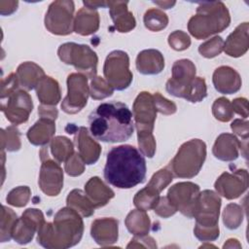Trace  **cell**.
Returning <instances> with one entry per match:
<instances>
[{
    "mask_svg": "<svg viewBox=\"0 0 249 249\" xmlns=\"http://www.w3.org/2000/svg\"><path fill=\"white\" fill-rule=\"evenodd\" d=\"M90 134L102 142L117 143L130 138L134 130L132 113L122 102L99 104L89 116Z\"/></svg>",
    "mask_w": 249,
    "mask_h": 249,
    "instance_id": "6da1fadb",
    "label": "cell"
},
{
    "mask_svg": "<svg viewBox=\"0 0 249 249\" xmlns=\"http://www.w3.org/2000/svg\"><path fill=\"white\" fill-rule=\"evenodd\" d=\"M144 155L132 145L113 147L107 154L104 178L110 185L119 189H131L146 178Z\"/></svg>",
    "mask_w": 249,
    "mask_h": 249,
    "instance_id": "7a4b0ae2",
    "label": "cell"
},
{
    "mask_svg": "<svg viewBox=\"0 0 249 249\" xmlns=\"http://www.w3.org/2000/svg\"><path fill=\"white\" fill-rule=\"evenodd\" d=\"M84 231L80 214L71 207L61 208L53 223H44L38 231L37 242L45 248H68L80 242Z\"/></svg>",
    "mask_w": 249,
    "mask_h": 249,
    "instance_id": "3957f363",
    "label": "cell"
},
{
    "mask_svg": "<svg viewBox=\"0 0 249 249\" xmlns=\"http://www.w3.org/2000/svg\"><path fill=\"white\" fill-rule=\"evenodd\" d=\"M230 22L229 11L222 2L202 3L196 9V15L189 20L188 28L190 33L199 40L222 32Z\"/></svg>",
    "mask_w": 249,
    "mask_h": 249,
    "instance_id": "277c9868",
    "label": "cell"
},
{
    "mask_svg": "<svg viewBox=\"0 0 249 249\" xmlns=\"http://www.w3.org/2000/svg\"><path fill=\"white\" fill-rule=\"evenodd\" d=\"M221 198L212 191L199 193L194 217L196 218L195 235L201 241L215 240L219 236V210Z\"/></svg>",
    "mask_w": 249,
    "mask_h": 249,
    "instance_id": "5b68a950",
    "label": "cell"
},
{
    "mask_svg": "<svg viewBox=\"0 0 249 249\" xmlns=\"http://www.w3.org/2000/svg\"><path fill=\"white\" fill-rule=\"evenodd\" d=\"M19 84L16 73H12L6 80H2L1 110L7 120L15 124L28 120L33 104L30 95L21 89H18Z\"/></svg>",
    "mask_w": 249,
    "mask_h": 249,
    "instance_id": "8992f818",
    "label": "cell"
},
{
    "mask_svg": "<svg viewBox=\"0 0 249 249\" xmlns=\"http://www.w3.org/2000/svg\"><path fill=\"white\" fill-rule=\"evenodd\" d=\"M206 157V145L199 139L184 143L168 167L176 177L193 178L200 170Z\"/></svg>",
    "mask_w": 249,
    "mask_h": 249,
    "instance_id": "52a82bcc",
    "label": "cell"
},
{
    "mask_svg": "<svg viewBox=\"0 0 249 249\" xmlns=\"http://www.w3.org/2000/svg\"><path fill=\"white\" fill-rule=\"evenodd\" d=\"M57 53L64 63L74 65L77 70L86 73L89 78L95 77L97 56L89 46L65 43L59 46Z\"/></svg>",
    "mask_w": 249,
    "mask_h": 249,
    "instance_id": "ba28073f",
    "label": "cell"
},
{
    "mask_svg": "<svg viewBox=\"0 0 249 249\" xmlns=\"http://www.w3.org/2000/svg\"><path fill=\"white\" fill-rule=\"evenodd\" d=\"M129 59L126 53L113 51L105 60L103 72L107 83L117 90L126 89L131 81L132 74L128 69Z\"/></svg>",
    "mask_w": 249,
    "mask_h": 249,
    "instance_id": "9c48e42d",
    "label": "cell"
},
{
    "mask_svg": "<svg viewBox=\"0 0 249 249\" xmlns=\"http://www.w3.org/2000/svg\"><path fill=\"white\" fill-rule=\"evenodd\" d=\"M199 187L192 182L177 183L171 187L167 193V199L170 204L188 218L195 215Z\"/></svg>",
    "mask_w": 249,
    "mask_h": 249,
    "instance_id": "30bf717a",
    "label": "cell"
},
{
    "mask_svg": "<svg viewBox=\"0 0 249 249\" xmlns=\"http://www.w3.org/2000/svg\"><path fill=\"white\" fill-rule=\"evenodd\" d=\"M74 3L72 1H55L51 4L46 14V28L53 34L67 35L72 32Z\"/></svg>",
    "mask_w": 249,
    "mask_h": 249,
    "instance_id": "8fae6325",
    "label": "cell"
},
{
    "mask_svg": "<svg viewBox=\"0 0 249 249\" xmlns=\"http://www.w3.org/2000/svg\"><path fill=\"white\" fill-rule=\"evenodd\" d=\"M68 93L61 103V109L68 114L81 111L88 101L89 87L87 77L81 74H70L67 78Z\"/></svg>",
    "mask_w": 249,
    "mask_h": 249,
    "instance_id": "7c38bea8",
    "label": "cell"
},
{
    "mask_svg": "<svg viewBox=\"0 0 249 249\" xmlns=\"http://www.w3.org/2000/svg\"><path fill=\"white\" fill-rule=\"evenodd\" d=\"M45 152V156H41L42 166L39 177V186L41 190L48 196H57L63 185V172L59 163L52 160L48 156L47 147L42 148ZM40 154H43L40 152Z\"/></svg>",
    "mask_w": 249,
    "mask_h": 249,
    "instance_id": "4fadbf2b",
    "label": "cell"
},
{
    "mask_svg": "<svg viewBox=\"0 0 249 249\" xmlns=\"http://www.w3.org/2000/svg\"><path fill=\"white\" fill-rule=\"evenodd\" d=\"M157 112L154 96L150 92L143 91L136 97L133 104V117L137 133L153 131Z\"/></svg>",
    "mask_w": 249,
    "mask_h": 249,
    "instance_id": "5bb4252c",
    "label": "cell"
},
{
    "mask_svg": "<svg viewBox=\"0 0 249 249\" xmlns=\"http://www.w3.org/2000/svg\"><path fill=\"white\" fill-rule=\"evenodd\" d=\"M45 223L43 213L39 209H27L19 219L16 220L12 231V237L19 244H26L33 238Z\"/></svg>",
    "mask_w": 249,
    "mask_h": 249,
    "instance_id": "9a60e30c",
    "label": "cell"
},
{
    "mask_svg": "<svg viewBox=\"0 0 249 249\" xmlns=\"http://www.w3.org/2000/svg\"><path fill=\"white\" fill-rule=\"evenodd\" d=\"M196 66L190 59L176 60L172 67V77L166 83V90L176 97H183L194 80Z\"/></svg>",
    "mask_w": 249,
    "mask_h": 249,
    "instance_id": "2e32d148",
    "label": "cell"
},
{
    "mask_svg": "<svg viewBox=\"0 0 249 249\" xmlns=\"http://www.w3.org/2000/svg\"><path fill=\"white\" fill-rule=\"evenodd\" d=\"M248 187V173L245 169L236 170L233 174L224 172L215 182L217 192L228 199H233L242 195Z\"/></svg>",
    "mask_w": 249,
    "mask_h": 249,
    "instance_id": "e0dca14e",
    "label": "cell"
},
{
    "mask_svg": "<svg viewBox=\"0 0 249 249\" xmlns=\"http://www.w3.org/2000/svg\"><path fill=\"white\" fill-rule=\"evenodd\" d=\"M119 222L113 218H102L92 222L90 234L100 246H110L118 240Z\"/></svg>",
    "mask_w": 249,
    "mask_h": 249,
    "instance_id": "ac0fdd59",
    "label": "cell"
},
{
    "mask_svg": "<svg viewBox=\"0 0 249 249\" xmlns=\"http://www.w3.org/2000/svg\"><path fill=\"white\" fill-rule=\"evenodd\" d=\"M213 85L217 91L223 94H231L241 88L239 74L230 66H221L213 73Z\"/></svg>",
    "mask_w": 249,
    "mask_h": 249,
    "instance_id": "d6986e66",
    "label": "cell"
},
{
    "mask_svg": "<svg viewBox=\"0 0 249 249\" xmlns=\"http://www.w3.org/2000/svg\"><path fill=\"white\" fill-rule=\"evenodd\" d=\"M76 144L79 149V155L86 164H93L97 161L101 148L89 135L87 127L81 126L76 134Z\"/></svg>",
    "mask_w": 249,
    "mask_h": 249,
    "instance_id": "ffe728a7",
    "label": "cell"
},
{
    "mask_svg": "<svg viewBox=\"0 0 249 249\" xmlns=\"http://www.w3.org/2000/svg\"><path fill=\"white\" fill-rule=\"evenodd\" d=\"M223 48L230 56L238 57L243 55L248 50V22L239 24L228 36Z\"/></svg>",
    "mask_w": 249,
    "mask_h": 249,
    "instance_id": "44dd1931",
    "label": "cell"
},
{
    "mask_svg": "<svg viewBox=\"0 0 249 249\" xmlns=\"http://www.w3.org/2000/svg\"><path fill=\"white\" fill-rule=\"evenodd\" d=\"M241 148L242 144L234 135L222 133L217 137L213 146V155L221 160H234L238 158V149Z\"/></svg>",
    "mask_w": 249,
    "mask_h": 249,
    "instance_id": "7402d4cb",
    "label": "cell"
},
{
    "mask_svg": "<svg viewBox=\"0 0 249 249\" xmlns=\"http://www.w3.org/2000/svg\"><path fill=\"white\" fill-rule=\"evenodd\" d=\"M164 58L160 52L157 50H144L140 52L136 58V68L144 75H155L162 71Z\"/></svg>",
    "mask_w": 249,
    "mask_h": 249,
    "instance_id": "603a6c76",
    "label": "cell"
},
{
    "mask_svg": "<svg viewBox=\"0 0 249 249\" xmlns=\"http://www.w3.org/2000/svg\"><path fill=\"white\" fill-rule=\"evenodd\" d=\"M85 191L94 207L104 206L115 195L98 177H91L85 185Z\"/></svg>",
    "mask_w": 249,
    "mask_h": 249,
    "instance_id": "cb8c5ba5",
    "label": "cell"
},
{
    "mask_svg": "<svg viewBox=\"0 0 249 249\" xmlns=\"http://www.w3.org/2000/svg\"><path fill=\"white\" fill-rule=\"evenodd\" d=\"M127 2H107L110 15L119 32H128L135 27V19L126 9Z\"/></svg>",
    "mask_w": 249,
    "mask_h": 249,
    "instance_id": "d4e9b609",
    "label": "cell"
},
{
    "mask_svg": "<svg viewBox=\"0 0 249 249\" xmlns=\"http://www.w3.org/2000/svg\"><path fill=\"white\" fill-rule=\"evenodd\" d=\"M99 26L98 13L89 8L81 9L75 18L74 31L78 34L87 36L97 31Z\"/></svg>",
    "mask_w": 249,
    "mask_h": 249,
    "instance_id": "484cf974",
    "label": "cell"
},
{
    "mask_svg": "<svg viewBox=\"0 0 249 249\" xmlns=\"http://www.w3.org/2000/svg\"><path fill=\"white\" fill-rule=\"evenodd\" d=\"M55 125L53 120L41 118L27 131V138L33 145H45L53 135Z\"/></svg>",
    "mask_w": 249,
    "mask_h": 249,
    "instance_id": "4316f807",
    "label": "cell"
},
{
    "mask_svg": "<svg viewBox=\"0 0 249 249\" xmlns=\"http://www.w3.org/2000/svg\"><path fill=\"white\" fill-rule=\"evenodd\" d=\"M17 77L20 87L26 89H32L37 87L39 82L45 77V74L37 64L27 61L18 66Z\"/></svg>",
    "mask_w": 249,
    "mask_h": 249,
    "instance_id": "83f0119b",
    "label": "cell"
},
{
    "mask_svg": "<svg viewBox=\"0 0 249 249\" xmlns=\"http://www.w3.org/2000/svg\"><path fill=\"white\" fill-rule=\"evenodd\" d=\"M36 92L42 104L56 105L60 100V89L57 82L48 76L39 82Z\"/></svg>",
    "mask_w": 249,
    "mask_h": 249,
    "instance_id": "f1b7e54d",
    "label": "cell"
},
{
    "mask_svg": "<svg viewBox=\"0 0 249 249\" xmlns=\"http://www.w3.org/2000/svg\"><path fill=\"white\" fill-rule=\"evenodd\" d=\"M127 230L136 236L146 235L150 231V219L144 210H132L125 219Z\"/></svg>",
    "mask_w": 249,
    "mask_h": 249,
    "instance_id": "f546056e",
    "label": "cell"
},
{
    "mask_svg": "<svg viewBox=\"0 0 249 249\" xmlns=\"http://www.w3.org/2000/svg\"><path fill=\"white\" fill-rule=\"evenodd\" d=\"M66 202L69 207L75 209L84 217H89L94 212V205L81 190H73L68 195Z\"/></svg>",
    "mask_w": 249,
    "mask_h": 249,
    "instance_id": "4dcf8cb0",
    "label": "cell"
},
{
    "mask_svg": "<svg viewBox=\"0 0 249 249\" xmlns=\"http://www.w3.org/2000/svg\"><path fill=\"white\" fill-rule=\"evenodd\" d=\"M51 148L52 154L57 162L66 161L74 154L72 142L64 136H57L52 139Z\"/></svg>",
    "mask_w": 249,
    "mask_h": 249,
    "instance_id": "1f68e13d",
    "label": "cell"
},
{
    "mask_svg": "<svg viewBox=\"0 0 249 249\" xmlns=\"http://www.w3.org/2000/svg\"><path fill=\"white\" fill-rule=\"evenodd\" d=\"M160 194L155 192L149 187H145L144 189L137 192L134 196V205L140 210H149L151 208H155L157 203L160 200Z\"/></svg>",
    "mask_w": 249,
    "mask_h": 249,
    "instance_id": "d6a6232c",
    "label": "cell"
},
{
    "mask_svg": "<svg viewBox=\"0 0 249 249\" xmlns=\"http://www.w3.org/2000/svg\"><path fill=\"white\" fill-rule=\"evenodd\" d=\"M167 23L168 18L160 10L151 9L144 15V24L151 31H160L165 28Z\"/></svg>",
    "mask_w": 249,
    "mask_h": 249,
    "instance_id": "836d02e7",
    "label": "cell"
},
{
    "mask_svg": "<svg viewBox=\"0 0 249 249\" xmlns=\"http://www.w3.org/2000/svg\"><path fill=\"white\" fill-rule=\"evenodd\" d=\"M207 95L206 84L204 79L200 77H195L188 89L185 91L184 97L190 102H199Z\"/></svg>",
    "mask_w": 249,
    "mask_h": 249,
    "instance_id": "e575fe53",
    "label": "cell"
},
{
    "mask_svg": "<svg viewBox=\"0 0 249 249\" xmlns=\"http://www.w3.org/2000/svg\"><path fill=\"white\" fill-rule=\"evenodd\" d=\"M2 219H1V242L10 241L12 238V231L17 220L16 213L7 208L5 205L2 206Z\"/></svg>",
    "mask_w": 249,
    "mask_h": 249,
    "instance_id": "d590c367",
    "label": "cell"
},
{
    "mask_svg": "<svg viewBox=\"0 0 249 249\" xmlns=\"http://www.w3.org/2000/svg\"><path fill=\"white\" fill-rule=\"evenodd\" d=\"M223 222L231 230L237 229L242 222V208L235 203H230L224 210Z\"/></svg>",
    "mask_w": 249,
    "mask_h": 249,
    "instance_id": "8d00e7d4",
    "label": "cell"
},
{
    "mask_svg": "<svg viewBox=\"0 0 249 249\" xmlns=\"http://www.w3.org/2000/svg\"><path fill=\"white\" fill-rule=\"evenodd\" d=\"M214 117L221 122H229L233 117V110L231 103L225 97L217 98L212 106Z\"/></svg>",
    "mask_w": 249,
    "mask_h": 249,
    "instance_id": "74e56055",
    "label": "cell"
},
{
    "mask_svg": "<svg viewBox=\"0 0 249 249\" xmlns=\"http://www.w3.org/2000/svg\"><path fill=\"white\" fill-rule=\"evenodd\" d=\"M172 178H173V175L171 170L170 169L168 170L167 167L162 168L153 175L147 187L151 188L152 190L160 194L172 181Z\"/></svg>",
    "mask_w": 249,
    "mask_h": 249,
    "instance_id": "f35d334b",
    "label": "cell"
},
{
    "mask_svg": "<svg viewBox=\"0 0 249 249\" xmlns=\"http://www.w3.org/2000/svg\"><path fill=\"white\" fill-rule=\"evenodd\" d=\"M223 46H224V41L220 36H216L203 44H201L198 47V52L200 54L204 57L211 58L216 55H219L222 51H223Z\"/></svg>",
    "mask_w": 249,
    "mask_h": 249,
    "instance_id": "ab89813d",
    "label": "cell"
},
{
    "mask_svg": "<svg viewBox=\"0 0 249 249\" xmlns=\"http://www.w3.org/2000/svg\"><path fill=\"white\" fill-rule=\"evenodd\" d=\"M114 89L101 77H94L91 81L90 95L93 99H103L113 94Z\"/></svg>",
    "mask_w": 249,
    "mask_h": 249,
    "instance_id": "60d3db41",
    "label": "cell"
},
{
    "mask_svg": "<svg viewBox=\"0 0 249 249\" xmlns=\"http://www.w3.org/2000/svg\"><path fill=\"white\" fill-rule=\"evenodd\" d=\"M29 196H30L29 188L26 186H23V187H18L12 190L7 196L6 199L9 204L17 207H21L27 203Z\"/></svg>",
    "mask_w": 249,
    "mask_h": 249,
    "instance_id": "b9f144b4",
    "label": "cell"
},
{
    "mask_svg": "<svg viewBox=\"0 0 249 249\" xmlns=\"http://www.w3.org/2000/svg\"><path fill=\"white\" fill-rule=\"evenodd\" d=\"M168 44L173 50L184 51L191 45V39L185 32L176 30L168 36Z\"/></svg>",
    "mask_w": 249,
    "mask_h": 249,
    "instance_id": "7bdbcfd3",
    "label": "cell"
},
{
    "mask_svg": "<svg viewBox=\"0 0 249 249\" xmlns=\"http://www.w3.org/2000/svg\"><path fill=\"white\" fill-rule=\"evenodd\" d=\"M65 171L70 176H78L84 172V164L79 153H74L66 160Z\"/></svg>",
    "mask_w": 249,
    "mask_h": 249,
    "instance_id": "ee69618b",
    "label": "cell"
},
{
    "mask_svg": "<svg viewBox=\"0 0 249 249\" xmlns=\"http://www.w3.org/2000/svg\"><path fill=\"white\" fill-rule=\"evenodd\" d=\"M19 133L18 130L15 126H10L7 128V140L2 138V144L6 142V145L2 149H6L10 152L18 151L20 148L19 142Z\"/></svg>",
    "mask_w": 249,
    "mask_h": 249,
    "instance_id": "f6af8a7d",
    "label": "cell"
},
{
    "mask_svg": "<svg viewBox=\"0 0 249 249\" xmlns=\"http://www.w3.org/2000/svg\"><path fill=\"white\" fill-rule=\"evenodd\" d=\"M154 100H155L157 111L165 115H171L176 112V109H177L176 105L173 102L162 97L159 92H157L154 95Z\"/></svg>",
    "mask_w": 249,
    "mask_h": 249,
    "instance_id": "bcb514c9",
    "label": "cell"
},
{
    "mask_svg": "<svg viewBox=\"0 0 249 249\" xmlns=\"http://www.w3.org/2000/svg\"><path fill=\"white\" fill-rule=\"evenodd\" d=\"M155 212L160 216V217H163V218H167L173 214H175V212L177 211L171 204L170 202L168 201L167 197L166 196H161L160 197V200L159 202L157 203V205L155 206L154 208Z\"/></svg>",
    "mask_w": 249,
    "mask_h": 249,
    "instance_id": "7dc6e473",
    "label": "cell"
},
{
    "mask_svg": "<svg viewBox=\"0 0 249 249\" xmlns=\"http://www.w3.org/2000/svg\"><path fill=\"white\" fill-rule=\"evenodd\" d=\"M231 127L233 132L243 137L244 140L248 138V122L241 120H234L231 124Z\"/></svg>",
    "mask_w": 249,
    "mask_h": 249,
    "instance_id": "c3c4849f",
    "label": "cell"
},
{
    "mask_svg": "<svg viewBox=\"0 0 249 249\" xmlns=\"http://www.w3.org/2000/svg\"><path fill=\"white\" fill-rule=\"evenodd\" d=\"M233 112H236L241 117L248 118V109H247V99L246 98H236L231 103Z\"/></svg>",
    "mask_w": 249,
    "mask_h": 249,
    "instance_id": "681fc988",
    "label": "cell"
},
{
    "mask_svg": "<svg viewBox=\"0 0 249 249\" xmlns=\"http://www.w3.org/2000/svg\"><path fill=\"white\" fill-rule=\"evenodd\" d=\"M38 113L40 114L41 118H47V119H51V120H55L57 117V110L53 107H49V105H46V107H44L43 105H41L39 107Z\"/></svg>",
    "mask_w": 249,
    "mask_h": 249,
    "instance_id": "f907efd6",
    "label": "cell"
},
{
    "mask_svg": "<svg viewBox=\"0 0 249 249\" xmlns=\"http://www.w3.org/2000/svg\"><path fill=\"white\" fill-rule=\"evenodd\" d=\"M155 4L160 5V7H162L163 9H169L171 8L173 5H175V2H154Z\"/></svg>",
    "mask_w": 249,
    "mask_h": 249,
    "instance_id": "816d5d0a",
    "label": "cell"
}]
</instances>
